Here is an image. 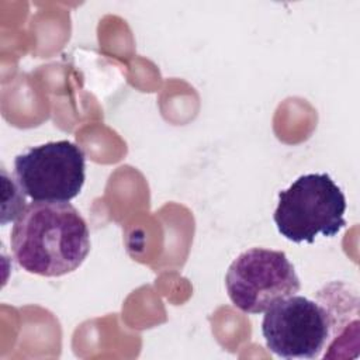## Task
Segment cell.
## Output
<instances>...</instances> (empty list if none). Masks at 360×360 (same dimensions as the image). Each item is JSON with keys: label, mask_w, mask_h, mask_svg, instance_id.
Here are the masks:
<instances>
[{"label": "cell", "mask_w": 360, "mask_h": 360, "mask_svg": "<svg viewBox=\"0 0 360 360\" xmlns=\"http://www.w3.org/2000/svg\"><path fill=\"white\" fill-rule=\"evenodd\" d=\"M225 287L232 304L245 314H262L277 300L294 295L301 283L281 250L252 248L228 267Z\"/></svg>", "instance_id": "cell-3"}, {"label": "cell", "mask_w": 360, "mask_h": 360, "mask_svg": "<svg viewBox=\"0 0 360 360\" xmlns=\"http://www.w3.org/2000/svg\"><path fill=\"white\" fill-rule=\"evenodd\" d=\"M346 197L326 173L300 176L288 188L278 193L274 211L277 231L294 243H312L321 233L338 235L345 226Z\"/></svg>", "instance_id": "cell-2"}, {"label": "cell", "mask_w": 360, "mask_h": 360, "mask_svg": "<svg viewBox=\"0 0 360 360\" xmlns=\"http://www.w3.org/2000/svg\"><path fill=\"white\" fill-rule=\"evenodd\" d=\"M14 177L32 201L69 202L84 184L86 156L68 139L46 142L15 156Z\"/></svg>", "instance_id": "cell-5"}, {"label": "cell", "mask_w": 360, "mask_h": 360, "mask_svg": "<svg viewBox=\"0 0 360 360\" xmlns=\"http://www.w3.org/2000/svg\"><path fill=\"white\" fill-rule=\"evenodd\" d=\"M267 349L283 359L322 357L330 338L329 318L318 300L290 295L273 302L262 321Z\"/></svg>", "instance_id": "cell-4"}, {"label": "cell", "mask_w": 360, "mask_h": 360, "mask_svg": "<svg viewBox=\"0 0 360 360\" xmlns=\"http://www.w3.org/2000/svg\"><path fill=\"white\" fill-rule=\"evenodd\" d=\"M316 300L325 307L330 338L323 359L350 357L352 349L359 356V297L350 291V285L342 281H332L316 292Z\"/></svg>", "instance_id": "cell-6"}, {"label": "cell", "mask_w": 360, "mask_h": 360, "mask_svg": "<svg viewBox=\"0 0 360 360\" xmlns=\"http://www.w3.org/2000/svg\"><path fill=\"white\" fill-rule=\"evenodd\" d=\"M10 242L22 270L60 277L77 270L86 260L90 231L70 202L34 201L14 221Z\"/></svg>", "instance_id": "cell-1"}]
</instances>
